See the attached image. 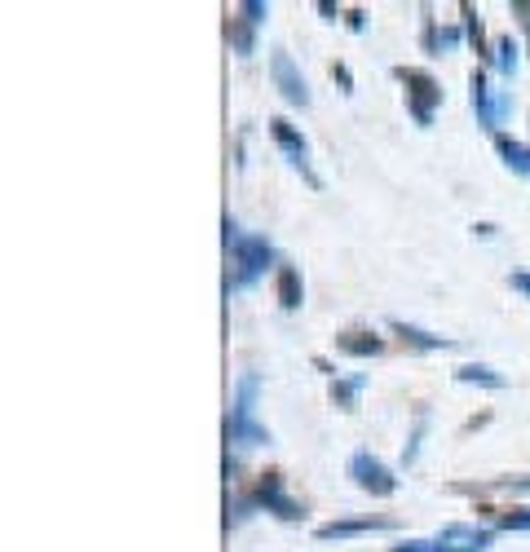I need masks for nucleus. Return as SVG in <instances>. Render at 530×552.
Here are the masks:
<instances>
[{
  "mask_svg": "<svg viewBox=\"0 0 530 552\" xmlns=\"http://www.w3.org/2000/svg\"><path fill=\"white\" fill-rule=\"evenodd\" d=\"M398 76H402V84H407V98H411V111H416V120L429 124L433 120V106L442 102V89L433 84V76H424V71H407V67H402Z\"/></svg>",
  "mask_w": 530,
  "mask_h": 552,
  "instance_id": "7ed1b4c3",
  "label": "nucleus"
},
{
  "mask_svg": "<svg viewBox=\"0 0 530 552\" xmlns=\"http://www.w3.org/2000/svg\"><path fill=\"white\" fill-rule=\"evenodd\" d=\"M517 67V45H513V36H504L500 40V71H513Z\"/></svg>",
  "mask_w": 530,
  "mask_h": 552,
  "instance_id": "2eb2a0df",
  "label": "nucleus"
},
{
  "mask_svg": "<svg viewBox=\"0 0 530 552\" xmlns=\"http://www.w3.org/2000/svg\"><path fill=\"white\" fill-rule=\"evenodd\" d=\"M513 288L517 292H530V274H513Z\"/></svg>",
  "mask_w": 530,
  "mask_h": 552,
  "instance_id": "f3484780",
  "label": "nucleus"
},
{
  "mask_svg": "<svg viewBox=\"0 0 530 552\" xmlns=\"http://www.w3.org/2000/svg\"><path fill=\"white\" fill-rule=\"evenodd\" d=\"M455 380L460 385H486V389H504V376H495L491 367H482V363H469V367H460L455 371Z\"/></svg>",
  "mask_w": 530,
  "mask_h": 552,
  "instance_id": "f8f14e48",
  "label": "nucleus"
},
{
  "mask_svg": "<svg viewBox=\"0 0 530 552\" xmlns=\"http://www.w3.org/2000/svg\"><path fill=\"white\" fill-rule=\"evenodd\" d=\"M491 548V530L477 526H442L433 535V552H486Z\"/></svg>",
  "mask_w": 530,
  "mask_h": 552,
  "instance_id": "20e7f679",
  "label": "nucleus"
},
{
  "mask_svg": "<svg viewBox=\"0 0 530 552\" xmlns=\"http://www.w3.org/2000/svg\"><path fill=\"white\" fill-rule=\"evenodd\" d=\"M358 385H363V380H349V385H336V389H332L336 402H341V407H349V402H354V394H358Z\"/></svg>",
  "mask_w": 530,
  "mask_h": 552,
  "instance_id": "dca6fc26",
  "label": "nucleus"
},
{
  "mask_svg": "<svg viewBox=\"0 0 530 552\" xmlns=\"http://www.w3.org/2000/svg\"><path fill=\"white\" fill-rule=\"evenodd\" d=\"M301 274H296V265H279V301H283V310H301Z\"/></svg>",
  "mask_w": 530,
  "mask_h": 552,
  "instance_id": "1a4fd4ad",
  "label": "nucleus"
},
{
  "mask_svg": "<svg viewBox=\"0 0 530 552\" xmlns=\"http://www.w3.org/2000/svg\"><path fill=\"white\" fill-rule=\"evenodd\" d=\"M270 76H274L279 93H283V98H288L292 106H310V89H305V76H296V67H292L288 53H274V58H270Z\"/></svg>",
  "mask_w": 530,
  "mask_h": 552,
  "instance_id": "39448f33",
  "label": "nucleus"
},
{
  "mask_svg": "<svg viewBox=\"0 0 530 552\" xmlns=\"http://www.w3.org/2000/svg\"><path fill=\"white\" fill-rule=\"evenodd\" d=\"M495 146H500V155H504L508 168H517V173L530 177V151H526L522 142H513V137H495Z\"/></svg>",
  "mask_w": 530,
  "mask_h": 552,
  "instance_id": "ddd939ff",
  "label": "nucleus"
},
{
  "mask_svg": "<svg viewBox=\"0 0 530 552\" xmlns=\"http://www.w3.org/2000/svg\"><path fill=\"white\" fill-rule=\"evenodd\" d=\"M394 332L402 336V341H411L416 349H451L447 336H433V332H420V327H411V323H402V318H394Z\"/></svg>",
  "mask_w": 530,
  "mask_h": 552,
  "instance_id": "9b49d317",
  "label": "nucleus"
},
{
  "mask_svg": "<svg viewBox=\"0 0 530 552\" xmlns=\"http://www.w3.org/2000/svg\"><path fill=\"white\" fill-rule=\"evenodd\" d=\"M504 530H530V508H513L508 517H500Z\"/></svg>",
  "mask_w": 530,
  "mask_h": 552,
  "instance_id": "4468645a",
  "label": "nucleus"
},
{
  "mask_svg": "<svg viewBox=\"0 0 530 552\" xmlns=\"http://www.w3.org/2000/svg\"><path fill=\"white\" fill-rule=\"evenodd\" d=\"M367 530H394V522H389V517H358V522H327V526H318V539L367 535Z\"/></svg>",
  "mask_w": 530,
  "mask_h": 552,
  "instance_id": "6e6552de",
  "label": "nucleus"
},
{
  "mask_svg": "<svg viewBox=\"0 0 530 552\" xmlns=\"http://www.w3.org/2000/svg\"><path fill=\"white\" fill-rule=\"evenodd\" d=\"M349 477H354V482L363 486V491H371V495H394L398 491V477L367 451H358L354 460H349Z\"/></svg>",
  "mask_w": 530,
  "mask_h": 552,
  "instance_id": "f03ea898",
  "label": "nucleus"
},
{
  "mask_svg": "<svg viewBox=\"0 0 530 552\" xmlns=\"http://www.w3.org/2000/svg\"><path fill=\"white\" fill-rule=\"evenodd\" d=\"M336 349H341V354H354V358H371V354H380V349H385V341H380V336H371V332H349V336L336 341Z\"/></svg>",
  "mask_w": 530,
  "mask_h": 552,
  "instance_id": "9d476101",
  "label": "nucleus"
},
{
  "mask_svg": "<svg viewBox=\"0 0 530 552\" xmlns=\"http://www.w3.org/2000/svg\"><path fill=\"white\" fill-rule=\"evenodd\" d=\"M270 133H274V142H279V146H283V151H288V155H292V164H296V168H301V173H305V177H310V186H318V177L310 173V146H305V137H301V133H296V129H292V124H288V120H270Z\"/></svg>",
  "mask_w": 530,
  "mask_h": 552,
  "instance_id": "423d86ee",
  "label": "nucleus"
},
{
  "mask_svg": "<svg viewBox=\"0 0 530 552\" xmlns=\"http://www.w3.org/2000/svg\"><path fill=\"white\" fill-rule=\"evenodd\" d=\"M226 243L235 248V265H239V279L235 283H252L257 274H265V265L274 261V248L261 235H239L235 221H226Z\"/></svg>",
  "mask_w": 530,
  "mask_h": 552,
  "instance_id": "f257e3e1",
  "label": "nucleus"
},
{
  "mask_svg": "<svg viewBox=\"0 0 530 552\" xmlns=\"http://www.w3.org/2000/svg\"><path fill=\"white\" fill-rule=\"evenodd\" d=\"M257 504L274 508V513H279L283 522H296V517H305L301 504H292L288 495H283V477H279V473H265V482H261V491H257Z\"/></svg>",
  "mask_w": 530,
  "mask_h": 552,
  "instance_id": "0eeeda50",
  "label": "nucleus"
}]
</instances>
